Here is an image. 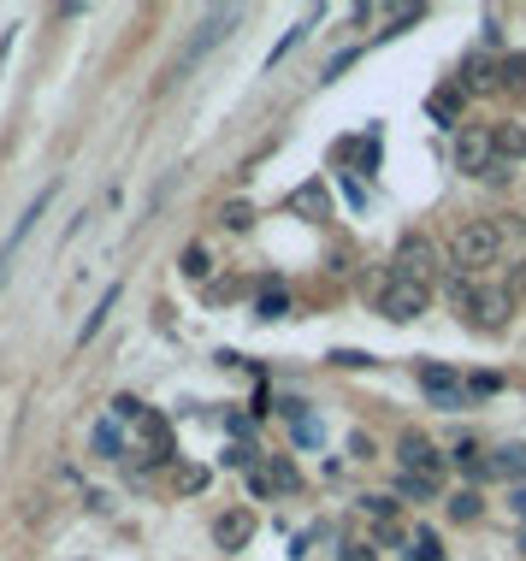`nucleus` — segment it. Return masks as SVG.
Returning <instances> with one entry per match:
<instances>
[{"instance_id":"412c9836","label":"nucleus","mask_w":526,"mask_h":561,"mask_svg":"<svg viewBox=\"0 0 526 561\" xmlns=\"http://www.w3.org/2000/svg\"><path fill=\"white\" fill-rule=\"evenodd\" d=\"M255 313H261V319H284V313H290V296H284V290L272 284V290L261 296V308H255Z\"/></svg>"},{"instance_id":"a878e982","label":"nucleus","mask_w":526,"mask_h":561,"mask_svg":"<svg viewBox=\"0 0 526 561\" xmlns=\"http://www.w3.org/2000/svg\"><path fill=\"white\" fill-rule=\"evenodd\" d=\"M396 491H402V497H438V485H426V479H408V473H402V485H396Z\"/></svg>"},{"instance_id":"2f4dec72","label":"nucleus","mask_w":526,"mask_h":561,"mask_svg":"<svg viewBox=\"0 0 526 561\" xmlns=\"http://www.w3.org/2000/svg\"><path fill=\"white\" fill-rule=\"evenodd\" d=\"M515 514H521V526H526V491H515Z\"/></svg>"},{"instance_id":"393cba45","label":"nucleus","mask_w":526,"mask_h":561,"mask_svg":"<svg viewBox=\"0 0 526 561\" xmlns=\"http://www.w3.org/2000/svg\"><path fill=\"white\" fill-rule=\"evenodd\" d=\"M290 207H302V213H314V207H326V189H320V184L296 189V201H290Z\"/></svg>"},{"instance_id":"9d476101","label":"nucleus","mask_w":526,"mask_h":561,"mask_svg":"<svg viewBox=\"0 0 526 561\" xmlns=\"http://www.w3.org/2000/svg\"><path fill=\"white\" fill-rule=\"evenodd\" d=\"M420 390H426V396H438L444 408H450V402H461V378L450 373L444 361H426V367H420Z\"/></svg>"},{"instance_id":"0eeeda50","label":"nucleus","mask_w":526,"mask_h":561,"mask_svg":"<svg viewBox=\"0 0 526 561\" xmlns=\"http://www.w3.org/2000/svg\"><path fill=\"white\" fill-rule=\"evenodd\" d=\"M456 166L461 172H491V166H497V130L461 125L456 130Z\"/></svg>"},{"instance_id":"cd10ccee","label":"nucleus","mask_w":526,"mask_h":561,"mask_svg":"<svg viewBox=\"0 0 526 561\" xmlns=\"http://www.w3.org/2000/svg\"><path fill=\"white\" fill-rule=\"evenodd\" d=\"M503 89H521V95H526V60H509V65H503Z\"/></svg>"},{"instance_id":"4468645a","label":"nucleus","mask_w":526,"mask_h":561,"mask_svg":"<svg viewBox=\"0 0 526 561\" xmlns=\"http://www.w3.org/2000/svg\"><path fill=\"white\" fill-rule=\"evenodd\" d=\"M426 113H432L438 125H461V89H432Z\"/></svg>"},{"instance_id":"f03ea898","label":"nucleus","mask_w":526,"mask_h":561,"mask_svg":"<svg viewBox=\"0 0 526 561\" xmlns=\"http://www.w3.org/2000/svg\"><path fill=\"white\" fill-rule=\"evenodd\" d=\"M497 254H503V225H491V219H461L450 231V266L467 272V278L497 266Z\"/></svg>"},{"instance_id":"c756f323","label":"nucleus","mask_w":526,"mask_h":561,"mask_svg":"<svg viewBox=\"0 0 526 561\" xmlns=\"http://www.w3.org/2000/svg\"><path fill=\"white\" fill-rule=\"evenodd\" d=\"M337 561H379V556H373L367 544H343V550H337Z\"/></svg>"},{"instance_id":"2eb2a0df","label":"nucleus","mask_w":526,"mask_h":561,"mask_svg":"<svg viewBox=\"0 0 526 561\" xmlns=\"http://www.w3.org/2000/svg\"><path fill=\"white\" fill-rule=\"evenodd\" d=\"M402 561H444V544L420 526V532H408V550H402Z\"/></svg>"},{"instance_id":"9b49d317","label":"nucleus","mask_w":526,"mask_h":561,"mask_svg":"<svg viewBox=\"0 0 526 561\" xmlns=\"http://www.w3.org/2000/svg\"><path fill=\"white\" fill-rule=\"evenodd\" d=\"M237 18H243V12H213V18L201 24V36L190 42V54H184V60H196V54H207V48H213L219 36H231V30H237Z\"/></svg>"},{"instance_id":"6e6552de","label":"nucleus","mask_w":526,"mask_h":561,"mask_svg":"<svg viewBox=\"0 0 526 561\" xmlns=\"http://www.w3.org/2000/svg\"><path fill=\"white\" fill-rule=\"evenodd\" d=\"M54 189H60V184H48V189H42V195H36V201H30V207H24V213H18V225H12V237L0 243V278H6V266H12V254L24 249V237L36 231V219L48 213V201H54Z\"/></svg>"},{"instance_id":"c85d7f7f","label":"nucleus","mask_w":526,"mask_h":561,"mask_svg":"<svg viewBox=\"0 0 526 561\" xmlns=\"http://www.w3.org/2000/svg\"><path fill=\"white\" fill-rule=\"evenodd\" d=\"M331 361H337V367H349V373H361V367H373V361H367V355H361V349H337V355H331Z\"/></svg>"},{"instance_id":"bb28decb","label":"nucleus","mask_w":526,"mask_h":561,"mask_svg":"<svg viewBox=\"0 0 526 561\" xmlns=\"http://www.w3.org/2000/svg\"><path fill=\"white\" fill-rule=\"evenodd\" d=\"M184 278H207V249H184Z\"/></svg>"},{"instance_id":"39448f33","label":"nucleus","mask_w":526,"mask_h":561,"mask_svg":"<svg viewBox=\"0 0 526 561\" xmlns=\"http://www.w3.org/2000/svg\"><path fill=\"white\" fill-rule=\"evenodd\" d=\"M396 461H402V473H408V479H426V485H438V479H444V467H450V461L438 455V443H432V437H420V432H408L402 443H396Z\"/></svg>"},{"instance_id":"f3484780","label":"nucleus","mask_w":526,"mask_h":561,"mask_svg":"<svg viewBox=\"0 0 526 561\" xmlns=\"http://www.w3.org/2000/svg\"><path fill=\"white\" fill-rule=\"evenodd\" d=\"M479 508H485L479 485H467V491H456V497H450V520H479Z\"/></svg>"},{"instance_id":"7c9ffc66","label":"nucleus","mask_w":526,"mask_h":561,"mask_svg":"<svg viewBox=\"0 0 526 561\" xmlns=\"http://www.w3.org/2000/svg\"><path fill=\"white\" fill-rule=\"evenodd\" d=\"M178 485H184V491H201V485H207V473H201V467H184V473H178Z\"/></svg>"},{"instance_id":"a211bd4d","label":"nucleus","mask_w":526,"mask_h":561,"mask_svg":"<svg viewBox=\"0 0 526 561\" xmlns=\"http://www.w3.org/2000/svg\"><path fill=\"white\" fill-rule=\"evenodd\" d=\"M266 485H272V491H296L302 479H296V467H290L284 455H272V461H266Z\"/></svg>"},{"instance_id":"5701e85b","label":"nucleus","mask_w":526,"mask_h":561,"mask_svg":"<svg viewBox=\"0 0 526 561\" xmlns=\"http://www.w3.org/2000/svg\"><path fill=\"white\" fill-rule=\"evenodd\" d=\"M361 514H373L379 526H391V520H396V502L391 497H361Z\"/></svg>"},{"instance_id":"6ab92c4d","label":"nucleus","mask_w":526,"mask_h":561,"mask_svg":"<svg viewBox=\"0 0 526 561\" xmlns=\"http://www.w3.org/2000/svg\"><path fill=\"white\" fill-rule=\"evenodd\" d=\"M526 154V130L521 125H497V160H515Z\"/></svg>"},{"instance_id":"423d86ee","label":"nucleus","mask_w":526,"mask_h":561,"mask_svg":"<svg viewBox=\"0 0 526 561\" xmlns=\"http://www.w3.org/2000/svg\"><path fill=\"white\" fill-rule=\"evenodd\" d=\"M131 432H136V461H142V467H160V461H172V426H166V414L142 408V420H136Z\"/></svg>"},{"instance_id":"473e14b6","label":"nucleus","mask_w":526,"mask_h":561,"mask_svg":"<svg viewBox=\"0 0 526 561\" xmlns=\"http://www.w3.org/2000/svg\"><path fill=\"white\" fill-rule=\"evenodd\" d=\"M521 550H526V526H521Z\"/></svg>"},{"instance_id":"aec40b11","label":"nucleus","mask_w":526,"mask_h":561,"mask_svg":"<svg viewBox=\"0 0 526 561\" xmlns=\"http://www.w3.org/2000/svg\"><path fill=\"white\" fill-rule=\"evenodd\" d=\"M95 449H101L107 461H119V455H125V443H119V432H113V420H101V426H95Z\"/></svg>"},{"instance_id":"f8f14e48","label":"nucleus","mask_w":526,"mask_h":561,"mask_svg":"<svg viewBox=\"0 0 526 561\" xmlns=\"http://www.w3.org/2000/svg\"><path fill=\"white\" fill-rule=\"evenodd\" d=\"M450 467H461L467 479H485V473H491V455H485V449H479V443L467 437V443H456V455H450Z\"/></svg>"},{"instance_id":"4be33fe9","label":"nucleus","mask_w":526,"mask_h":561,"mask_svg":"<svg viewBox=\"0 0 526 561\" xmlns=\"http://www.w3.org/2000/svg\"><path fill=\"white\" fill-rule=\"evenodd\" d=\"M219 225H225V231H249V225H255V213H249L243 201H231V207L219 213Z\"/></svg>"},{"instance_id":"f257e3e1","label":"nucleus","mask_w":526,"mask_h":561,"mask_svg":"<svg viewBox=\"0 0 526 561\" xmlns=\"http://www.w3.org/2000/svg\"><path fill=\"white\" fill-rule=\"evenodd\" d=\"M450 296H456V308L467 313L479 331H503L509 313H515V290H509V284H479V278H467V272H450Z\"/></svg>"},{"instance_id":"1a4fd4ad","label":"nucleus","mask_w":526,"mask_h":561,"mask_svg":"<svg viewBox=\"0 0 526 561\" xmlns=\"http://www.w3.org/2000/svg\"><path fill=\"white\" fill-rule=\"evenodd\" d=\"M249 538H255V514H249V508H225V514L213 520V544H219V550H243Z\"/></svg>"},{"instance_id":"dca6fc26","label":"nucleus","mask_w":526,"mask_h":561,"mask_svg":"<svg viewBox=\"0 0 526 561\" xmlns=\"http://www.w3.org/2000/svg\"><path fill=\"white\" fill-rule=\"evenodd\" d=\"M113 302H119V284H113V290H107V296H101V302H95V313H89V319H83V331H77V349H83V343H89V337H95V331H101V325H107V313H113Z\"/></svg>"},{"instance_id":"7ed1b4c3","label":"nucleus","mask_w":526,"mask_h":561,"mask_svg":"<svg viewBox=\"0 0 526 561\" xmlns=\"http://www.w3.org/2000/svg\"><path fill=\"white\" fill-rule=\"evenodd\" d=\"M391 272L396 278H408V284H438L444 278V260H438V243L426 237V231H408L402 243H396V260H391Z\"/></svg>"},{"instance_id":"ddd939ff","label":"nucleus","mask_w":526,"mask_h":561,"mask_svg":"<svg viewBox=\"0 0 526 561\" xmlns=\"http://www.w3.org/2000/svg\"><path fill=\"white\" fill-rule=\"evenodd\" d=\"M491 473H497V479H526V443H503V449L491 455Z\"/></svg>"},{"instance_id":"b1692460","label":"nucleus","mask_w":526,"mask_h":561,"mask_svg":"<svg viewBox=\"0 0 526 561\" xmlns=\"http://www.w3.org/2000/svg\"><path fill=\"white\" fill-rule=\"evenodd\" d=\"M420 18H426V6H396V12H391V30H385V36L408 30V24H420Z\"/></svg>"},{"instance_id":"20e7f679","label":"nucleus","mask_w":526,"mask_h":561,"mask_svg":"<svg viewBox=\"0 0 526 561\" xmlns=\"http://www.w3.org/2000/svg\"><path fill=\"white\" fill-rule=\"evenodd\" d=\"M373 302H379V313H385L391 325H408V319L426 313L432 290H426V284H408V278H396V272H385V284L373 290Z\"/></svg>"}]
</instances>
